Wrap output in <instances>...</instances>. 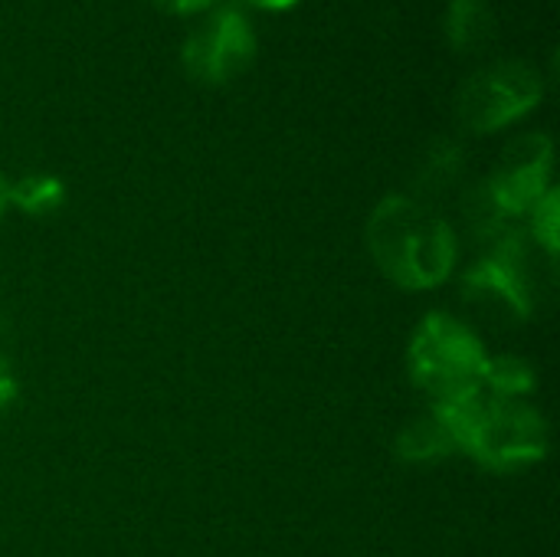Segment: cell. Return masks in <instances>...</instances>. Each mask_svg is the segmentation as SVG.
I'll list each match as a JSON object with an SVG mask.
<instances>
[{"mask_svg":"<svg viewBox=\"0 0 560 557\" xmlns=\"http://www.w3.org/2000/svg\"><path fill=\"white\" fill-rule=\"evenodd\" d=\"M368 246L384 276L404 289L440 286L456 263V236L446 220L413 197H384L368 220Z\"/></svg>","mask_w":560,"mask_h":557,"instance_id":"cell-1","label":"cell"},{"mask_svg":"<svg viewBox=\"0 0 560 557\" xmlns=\"http://www.w3.org/2000/svg\"><path fill=\"white\" fill-rule=\"evenodd\" d=\"M410 378L440 401L482 387L486 351L479 338L450 315H427L407 351Z\"/></svg>","mask_w":560,"mask_h":557,"instance_id":"cell-2","label":"cell"},{"mask_svg":"<svg viewBox=\"0 0 560 557\" xmlns=\"http://www.w3.org/2000/svg\"><path fill=\"white\" fill-rule=\"evenodd\" d=\"M541 92L545 82L535 66L522 59H505L472 72L463 82L456 95V112L466 128L486 135L532 112L541 102Z\"/></svg>","mask_w":560,"mask_h":557,"instance_id":"cell-3","label":"cell"},{"mask_svg":"<svg viewBox=\"0 0 560 557\" xmlns=\"http://www.w3.org/2000/svg\"><path fill=\"white\" fill-rule=\"evenodd\" d=\"M253 56H256V33L240 7L213 10L184 39V49H180L187 76L207 85L230 82L253 62Z\"/></svg>","mask_w":560,"mask_h":557,"instance_id":"cell-4","label":"cell"},{"mask_svg":"<svg viewBox=\"0 0 560 557\" xmlns=\"http://www.w3.org/2000/svg\"><path fill=\"white\" fill-rule=\"evenodd\" d=\"M548 174H551V138L532 131L505 148L502 164L486 181V190L492 194L499 210L512 220L518 213H528L548 194Z\"/></svg>","mask_w":560,"mask_h":557,"instance_id":"cell-5","label":"cell"},{"mask_svg":"<svg viewBox=\"0 0 560 557\" xmlns=\"http://www.w3.org/2000/svg\"><path fill=\"white\" fill-rule=\"evenodd\" d=\"M466 295L482 302H499L515 315L532 312V286L525 272V236L505 230L492 240V253L479 259L466 276Z\"/></svg>","mask_w":560,"mask_h":557,"instance_id":"cell-6","label":"cell"},{"mask_svg":"<svg viewBox=\"0 0 560 557\" xmlns=\"http://www.w3.org/2000/svg\"><path fill=\"white\" fill-rule=\"evenodd\" d=\"M446 36L456 49H479L495 36V13L489 0H450Z\"/></svg>","mask_w":560,"mask_h":557,"instance_id":"cell-7","label":"cell"},{"mask_svg":"<svg viewBox=\"0 0 560 557\" xmlns=\"http://www.w3.org/2000/svg\"><path fill=\"white\" fill-rule=\"evenodd\" d=\"M394 446H397V456L407 460V463L440 460V456H450V453L456 450L450 430L443 427V420H440L436 414L420 417V420H413L410 427H404Z\"/></svg>","mask_w":560,"mask_h":557,"instance_id":"cell-8","label":"cell"},{"mask_svg":"<svg viewBox=\"0 0 560 557\" xmlns=\"http://www.w3.org/2000/svg\"><path fill=\"white\" fill-rule=\"evenodd\" d=\"M66 197V187L52 174H26L10 184V204L26 213H52Z\"/></svg>","mask_w":560,"mask_h":557,"instance_id":"cell-9","label":"cell"},{"mask_svg":"<svg viewBox=\"0 0 560 557\" xmlns=\"http://www.w3.org/2000/svg\"><path fill=\"white\" fill-rule=\"evenodd\" d=\"M482 384H489L495 397H525L528 391H535V374L525 361L499 355V358H486Z\"/></svg>","mask_w":560,"mask_h":557,"instance_id":"cell-10","label":"cell"},{"mask_svg":"<svg viewBox=\"0 0 560 557\" xmlns=\"http://www.w3.org/2000/svg\"><path fill=\"white\" fill-rule=\"evenodd\" d=\"M532 230H535V240L555 256V250H558V194L555 190H548L532 207Z\"/></svg>","mask_w":560,"mask_h":557,"instance_id":"cell-11","label":"cell"},{"mask_svg":"<svg viewBox=\"0 0 560 557\" xmlns=\"http://www.w3.org/2000/svg\"><path fill=\"white\" fill-rule=\"evenodd\" d=\"M13 394H16V381H13V374H10V364L0 358V410L13 401Z\"/></svg>","mask_w":560,"mask_h":557,"instance_id":"cell-12","label":"cell"},{"mask_svg":"<svg viewBox=\"0 0 560 557\" xmlns=\"http://www.w3.org/2000/svg\"><path fill=\"white\" fill-rule=\"evenodd\" d=\"M161 10H171V13H190V10H203L210 7L213 0H154Z\"/></svg>","mask_w":560,"mask_h":557,"instance_id":"cell-13","label":"cell"},{"mask_svg":"<svg viewBox=\"0 0 560 557\" xmlns=\"http://www.w3.org/2000/svg\"><path fill=\"white\" fill-rule=\"evenodd\" d=\"M253 7H262V10H285V7H292V3H299V0H249Z\"/></svg>","mask_w":560,"mask_h":557,"instance_id":"cell-14","label":"cell"},{"mask_svg":"<svg viewBox=\"0 0 560 557\" xmlns=\"http://www.w3.org/2000/svg\"><path fill=\"white\" fill-rule=\"evenodd\" d=\"M7 204H10V181L0 174V213L7 210Z\"/></svg>","mask_w":560,"mask_h":557,"instance_id":"cell-15","label":"cell"}]
</instances>
